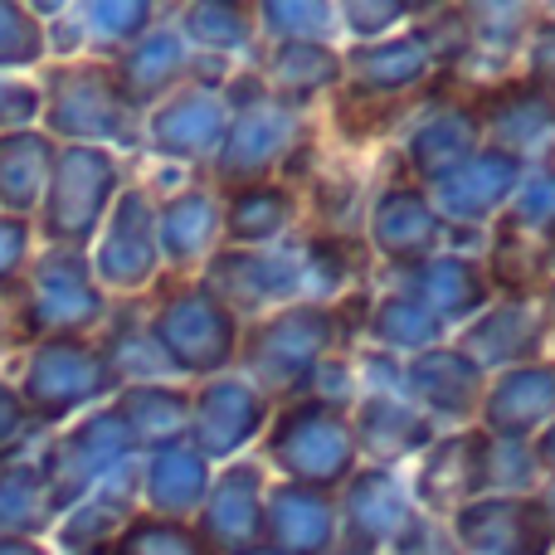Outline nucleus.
<instances>
[{
    "mask_svg": "<svg viewBox=\"0 0 555 555\" xmlns=\"http://www.w3.org/2000/svg\"><path fill=\"white\" fill-rule=\"evenodd\" d=\"M39 166H44V146L35 137H0V201L25 205Z\"/></svg>",
    "mask_w": 555,
    "mask_h": 555,
    "instance_id": "nucleus-1",
    "label": "nucleus"
},
{
    "mask_svg": "<svg viewBox=\"0 0 555 555\" xmlns=\"http://www.w3.org/2000/svg\"><path fill=\"white\" fill-rule=\"evenodd\" d=\"M0 555H29L25 546H15V541H0Z\"/></svg>",
    "mask_w": 555,
    "mask_h": 555,
    "instance_id": "nucleus-6",
    "label": "nucleus"
},
{
    "mask_svg": "<svg viewBox=\"0 0 555 555\" xmlns=\"http://www.w3.org/2000/svg\"><path fill=\"white\" fill-rule=\"evenodd\" d=\"M20 113H25V93L0 83V122H10V117H20Z\"/></svg>",
    "mask_w": 555,
    "mask_h": 555,
    "instance_id": "nucleus-4",
    "label": "nucleus"
},
{
    "mask_svg": "<svg viewBox=\"0 0 555 555\" xmlns=\"http://www.w3.org/2000/svg\"><path fill=\"white\" fill-rule=\"evenodd\" d=\"M15 259H20V224L0 220V278L15 269Z\"/></svg>",
    "mask_w": 555,
    "mask_h": 555,
    "instance_id": "nucleus-3",
    "label": "nucleus"
},
{
    "mask_svg": "<svg viewBox=\"0 0 555 555\" xmlns=\"http://www.w3.org/2000/svg\"><path fill=\"white\" fill-rule=\"evenodd\" d=\"M10 424H15V404H10V395L0 390V434H10Z\"/></svg>",
    "mask_w": 555,
    "mask_h": 555,
    "instance_id": "nucleus-5",
    "label": "nucleus"
},
{
    "mask_svg": "<svg viewBox=\"0 0 555 555\" xmlns=\"http://www.w3.org/2000/svg\"><path fill=\"white\" fill-rule=\"evenodd\" d=\"M29 54H35V39H29L20 10L0 5V64H20V59H29Z\"/></svg>",
    "mask_w": 555,
    "mask_h": 555,
    "instance_id": "nucleus-2",
    "label": "nucleus"
}]
</instances>
